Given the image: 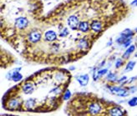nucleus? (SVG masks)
Masks as SVG:
<instances>
[{"instance_id":"1","label":"nucleus","mask_w":137,"mask_h":116,"mask_svg":"<svg viewBox=\"0 0 137 116\" xmlns=\"http://www.w3.org/2000/svg\"><path fill=\"white\" fill-rule=\"evenodd\" d=\"M110 89L113 94L120 96V97H126V96L129 95L128 92L124 89H122V88H120V87H112Z\"/></svg>"},{"instance_id":"2","label":"nucleus","mask_w":137,"mask_h":116,"mask_svg":"<svg viewBox=\"0 0 137 116\" xmlns=\"http://www.w3.org/2000/svg\"><path fill=\"white\" fill-rule=\"evenodd\" d=\"M100 110H101V107L98 103H92L91 105L89 106V112L91 114H99Z\"/></svg>"},{"instance_id":"3","label":"nucleus","mask_w":137,"mask_h":116,"mask_svg":"<svg viewBox=\"0 0 137 116\" xmlns=\"http://www.w3.org/2000/svg\"><path fill=\"white\" fill-rule=\"evenodd\" d=\"M29 21L27 20V18H18L16 19L15 21V26L18 28V29H24L25 27H27Z\"/></svg>"},{"instance_id":"4","label":"nucleus","mask_w":137,"mask_h":116,"mask_svg":"<svg viewBox=\"0 0 137 116\" xmlns=\"http://www.w3.org/2000/svg\"><path fill=\"white\" fill-rule=\"evenodd\" d=\"M68 24L70 26L72 29H75L76 28L78 27L79 24V19L77 17H75V16H70V18L68 19Z\"/></svg>"},{"instance_id":"5","label":"nucleus","mask_w":137,"mask_h":116,"mask_svg":"<svg viewBox=\"0 0 137 116\" xmlns=\"http://www.w3.org/2000/svg\"><path fill=\"white\" fill-rule=\"evenodd\" d=\"M40 38H41V35H40V34L37 31L31 32V33L29 34V41L32 43H37L40 39Z\"/></svg>"},{"instance_id":"6","label":"nucleus","mask_w":137,"mask_h":116,"mask_svg":"<svg viewBox=\"0 0 137 116\" xmlns=\"http://www.w3.org/2000/svg\"><path fill=\"white\" fill-rule=\"evenodd\" d=\"M23 93L26 94H32L34 91V86L33 85L30 83V82H28L26 83H24L23 86Z\"/></svg>"},{"instance_id":"7","label":"nucleus","mask_w":137,"mask_h":116,"mask_svg":"<svg viewBox=\"0 0 137 116\" xmlns=\"http://www.w3.org/2000/svg\"><path fill=\"white\" fill-rule=\"evenodd\" d=\"M77 80L80 83L81 86H85L87 85V83L89 82V76L88 74H84V75H80L79 77H77Z\"/></svg>"},{"instance_id":"8","label":"nucleus","mask_w":137,"mask_h":116,"mask_svg":"<svg viewBox=\"0 0 137 116\" xmlns=\"http://www.w3.org/2000/svg\"><path fill=\"white\" fill-rule=\"evenodd\" d=\"M57 38V35L54 33V31H47L46 34H45V38L47 39L48 41L52 42L56 39Z\"/></svg>"},{"instance_id":"9","label":"nucleus","mask_w":137,"mask_h":116,"mask_svg":"<svg viewBox=\"0 0 137 116\" xmlns=\"http://www.w3.org/2000/svg\"><path fill=\"white\" fill-rule=\"evenodd\" d=\"M91 29L95 32H99L102 29V24L100 23V22H99L97 20L93 21V23H91Z\"/></svg>"},{"instance_id":"10","label":"nucleus","mask_w":137,"mask_h":116,"mask_svg":"<svg viewBox=\"0 0 137 116\" xmlns=\"http://www.w3.org/2000/svg\"><path fill=\"white\" fill-rule=\"evenodd\" d=\"M110 114L113 115V116H120V115H123V112L120 110V109L119 108L115 107V108H113L110 110Z\"/></svg>"},{"instance_id":"11","label":"nucleus","mask_w":137,"mask_h":116,"mask_svg":"<svg viewBox=\"0 0 137 116\" xmlns=\"http://www.w3.org/2000/svg\"><path fill=\"white\" fill-rule=\"evenodd\" d=\"M9 106L10 107V109H15L19 106V102L18 99H11L9 102Z\"/></svg>"},{"instance_id":"12","label":"nucleus","mask_w":137,"mask_h":116,"mask_svg":"<svg viewBox=\"0 0 137 116\" xmlns=\"http://www.w3.org/2000/svg\"><path fill=\"white\" fill-rule=\"evenodd\" d=\"M135 49V45H131V46L129 47V49H127L126 52H124V55H123V58H124V59L128 58L129 56L130 55V54H131V53H133V52H134Z\"/></svg>"},{"instance_id":"13","label":"nucleus","mask_w":137,"mask_h":116,"mask_svg":"<svg viewBox=\"0 0 137 116\" xmlns=\"http://www.w3.org/2000/svg\"><path fill=\"white\" fill-rule=\"evenodd\" d=\"M79 29L82 32H87L89 30V24L87 22H81L79 25Z\"/></svg>"},{"instance_id":"14","label":"nucleus","mask_w":137,"mask_h":116,"mask_svg":"<svg viewBox=\"0 0 137 116\" xmlns=\"http://www.w3.org/2000/svg\"><path fill=\"white\" fill-rule=\"evenodd\" d=\"M22 79H23V76L20 74L18 72H15V73H14L13 74H12V79L15 82L21 80Z\"/></svg>"},{"instance_id":"15","label":"nucleus","mask_w":137,"mask_h":116,"mask_svg":"<svg viewBox=\"0 0 137 116\" xmlns=\"http://www.w3.org/2000/svg\"><path fill=\"white\" fill-rule=\"evenodd\" d=\"M34 105H35V101L34 99H28L25 102V107L28 108V109H31V108L34 107Z\"/></svg>"},{"instance_id":"16","label":"nucleus","mask_w":137,"mask_h":116,"mask_svg":"<svg viewBox=\"0 0 137 116\" xmlns=\"http://www.w3.org/2000/svg\"><path fill=\"white\" fill-rule=\"evenodd\" d=\"M132 34H133V33H132L131 30H130V29H126V30H124V31L123 32V33L121 34V36H123V37H124L126 38H130Z\"/></svg>"},{"instance_id":"17","label":"nucleus","mask_w":137,"mask_h":116,"mask_svg":"<svg viewBox=\"0 0 137 116\" xmlns=\"http://www.w3.org/2000/svg\"><path fill=\"white\" fill-rule=\"evenodd\" d=\"M135 65V62H133V61L129 62V63L126 68V71H131L133 69H134Z\"/></svg>"},{"instance_id":"18","label":"nucleus","mask_w":137,"mask_h":116,"mask_svg":"<svg viewBox=\"0 0 137 116\" xmlns=\"http://www.w3.org/2000/svg\"><path fill=\"white\" fill-rule=\"evenodd\" d=\"M79 48H81V49H84V48L88 47V43L85 39H81L79 43Z\"/></svg>"},{"instance_id":"19","label":"nucleus","mask_w":137,"mask_h":116,"mask_svg":"<svg viewBox=\"0 0 137 116\" xmlns=\"http://www.w3.org/2000/svg\"><path fill=\"white\" fill-rule=\"evenodd\" d=\"M128 104H129V105L131 106V107L136 106L137 105V97H135V98L131 99L128 102Z\"/></svg>"},{"instance_id":"20","label":"nucleus","mask_w":137,"mask_h":116,"mask_svg":"<svg viewBox=\"0 0 137 116\" xmlns=\"http://www.w3.org/2000/svg\"><path fill=\"white\" fill-rule=\"evenodd\" d=\"M108 80H110V81H115L116 80V75L114 74H110L108 75Z\"/></svg>"},{"instance_id":"21","label":"nucleus","mask_w":137,"mask_h":116,"mask_svg":"<svg viewBox=\"0 0 137 116\" xmlns=\"http://www.w3.org/2000/svg\"><path fill=\"white\" fill-rule=\"evenodd\" d=\"M70 96H71V93H70V91L68 89V90H66L65 94H64V100H68V99L70 98Z\"/></svg>"},{"instance_id":"22","label":"nucleus","mask_w":137,"mask_h":116,"mask_svg":"<svg viewBox=\"0 0 137 116\" xmlns=\"http://www.w3.org/2000/svg\"><path fill=\"white\" fill-rule=\"evenodd\" d=\"M68 29H66V28H64V30L61 32V34H60V36H61V37H65L66 35H68Z\"/></svg>"},{"instance_id":"23","label":"nucleus","mask_w":137,"mask_h":116,"mask_svg":"<svg viewBox=\"0 0 137 116\" xmlns=\"http://www.w3.org/2000/svg\"><path fill=\"white\" fill-rule=\"evenodd\" d=\"M106 73H107V69H102V70H99V71L98 72V74H99V76L105 74Z\"/></svg>"},{"instance_id":"24","label":"nucleus","mask_w":137,"mask_h":116,"mask_svg":"<svg viewBox=\"0 0 137 116\" xmlns=\"http://www.w3.org/2000/svg\"><path fill=\"white\" fill-rule=\"evenodd\" d=\"M122 63H123V62H122L121 59H118V60L116 61V63H115V67H116V68H120V65H122Z\"/></svg>"},{"instance_id":"25","label":"nucleus","mask_w":137,"mask_h":116,"mask_svg":"<svg viewBox=\"0 0 137 116\" xmlns=\"http://www.w3.org/2000/svg\"><path fill=\"white\" fill-rule=\"evenodd\" d=\"M130 43H131V40H130V39H127V41L124 43V47H128L129 45L130 44Z\"/></svg>"},{"instance_id":"26","label":"nucleus","mask_w":137,"mask_h":116,"mask_svg":"<svg viewBox=\"0 0 137 116\" xmlns=\"http://www.w3.org/2000/svg\"><path fill=\"white\" fill-rule=\"evenodd\" d=\"M126 76H124V77H123V78H121V79H120V80H119V82H120V83H122L123 81H124V80H126Z\"/></svg>"},{"instance_id":"27","label":"nucleus","mask_w":137,"mask_h":116,"mask_svg":"<svg viewBox=\"0 0 137 116\" xmlns=\"http://www.w3.org/2000/svg\"><path fill=\"white\" fill-rule=\"evenodd\" d=\"M131 4H132V5H135V6H137V0H135L134 2H132V3H131Z\"/></svg>"},{"instance_id":"28","label":"nucleus","mask_w":137,"mask_h":116,"mask_svg":"<svg viewBox=\"0 0 137 116\" xmlns=\"http://www.w3.org/2000/svg\"><path fill=\"white\" fill-rule=\"evenodd\" d=\"M111 43H112V42H111V40H110V42L108 43V44H107V45H110V44H111Z\"/></svg>"},{"instance_id":"29","label":"nucleus","mask_w":137,"mask_h":116,"mask_svg":"<svg viewBox=\"0 0 137 116\" xmlns=\"http://www.w3.org/2000/svg\"><path fill=\"white\" fill-rule=\"evenodd\" d=\"M136 32H137V29H136Z\"/></svg>"}]
</instances>
